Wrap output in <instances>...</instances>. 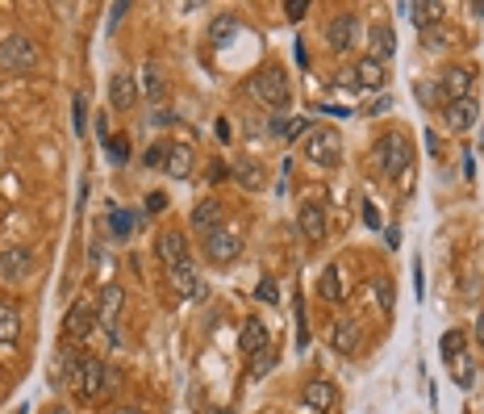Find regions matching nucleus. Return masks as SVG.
<instances>
[{"mask_svg":"<svg viewBox=\"0 0 484 414\" xmlns=\"http://www.w3.org/2000/svg\"><path fill=\"white\" fill-rule=\"evenodd\" d=\"M38 59H42V50H38L34 38H25V34H8V38H0V71L21 76V71H34Z\"/></svg>","mask_w":484,"mask_h":414,"instance_id":"4","label":"nucleus"},{"mask_svg":"<svg viewBox=\"0 0 484 414\" xmlns=\"http://www.w3.org/2000/svg\"><path fill=\"white\" fill-rule=\"evenodd\" d=\"M367 46H372V59L389 63V59L396 54V34H393V25H372V34H367Z\"/></svg>","mask_w":484,"mask_h":414,"instance_id":"26","label":"nucleus"},{"mask_svg":"<svg viewBox=\"0 0 484 414\" xmlns=\"http://www.w3.org/2000/svg\"><path fill=\"white\" fill-rule=\"evenodd\" d=\"M363 222H367V226H372V230H380V222H384V218H380V209H376L372 201L363 205Z\"/></svg>","mask_w":484,"mask_h":414,"instance_id":"41","label":"nucleus"},{"mask_svg":"<svg viewBox=\"0 0 484 414\" xmlns=\"http://www.w3.org/2000/svg\"><path fill=\"white\" fill-rule=\"evenodd\" d=\"M134 100H138V80H134L130 71H117L109 80V105L113 109H134Z\"/></svg>","mask_w":484,"mask_h":414,"instance_id":"23","label":"nucleus"},{"mask_svg":"<svg viewBox=\"0 0 484 414\" xmlns=\"http://www.w3.org/2000/svg\"><path fill=\"white\" fill-rule=\"evenodd\" d=\"M71 126H76V134H84V96H76V105H71Z\"/></svg>","mask_w":484,"mask_h":414,"instance_id":"38","label":"nucleus"},{"mask_svg":"<svg viewBox=\"0 0 484 414\" xmlns=\"http://www.w3.org/2000/svg\"><path fill=\"white\" fill-rule=\"evenodd\" d=\"M46 414H67V410H63V406H50V410H46Z\"/></svg>","mask_w":484,"mask_h":414,"instance_id":"54","label":"nucleus"},{"mask_svg":"<svg viewBox=\"0 0 484 414\" xmlns=\"http://www.w3.org/2000/svg\"><path fill=\"white\" fill-rule=\"evenodd\" d=\"M92 326H96V306H88V301L67 306V314H63V339L84 343V339L92 335Z\"/></svg>","mask_w":484,"mask_h":414,"instance_id":"8","label":"nucleus"},{"mask_svg":"<svg viewBox=\"0 0 484 414\" xmlns=\"http://www.w3.org/2000/svg\"><path fill=\"white\" fill-rule=\"evenodd\" d=\"M464 343H468V335H464V330H447V335L439 339V352L447 356V360H455V356L464 352Z\"/></svg>","mask_w":484,"mask_h":414,"instance_id":"32","label":"nucleus"},{"mask_svg":"<svg viewBox=\"0 0 484 414\" xmlns=\"http://www.w3.org/2000/svg\"><path fill=\"white\" fill-rule=\"evenodd\" d=\"M355 80H359V88H384L389 84V67L380 63V59H372V54H363L359 63H355Z\"/></svg>","mask_w":484,"mask_h":414,"instance_id":"22","label":"nucleus"},{"mask_svg":"<svg viewBox=\"0 0 484 414\" xmlns=\"http://www.w3.org/2000/svg\"><path fill=\"white\" fill-rule=\"evenodd\" d=\"M247 92H251V96H255L264 109H271V113H284V109H288V96H293L284 67H276V63L259 67V71L247 80Z\"/></svg>","mask_w":484,"mask_h":414,"instance_id":"1","label":"nucleus"},{"mask_svg":"<svg viewBox=\"0 0 484 414\" xmlns=\"http://www.w3.org/2000/svg\"><path fill=\"white\" fill-rule=\"evenodd\" d=\"M271 347V335H267L264 318H247L242 322V335H238V352L251 360V356H259V352H267Z\"/></svg>","mask_w":484,"mask_h":414,"instance_id":"16","label":"nucleus"},{"mask_svg":"<svg viewBox=\"0 0 484 414\" xmlns=\"http://www.w3.org/2000/svg\"><path fill=\"white\" fill-rule=\"evenodd\" d=\"M21 335V310L13 301H0V343H13Z\"/></svg>","mask_w":484,"mask_h":414,"instance_id":"28","label":"nucleus"},{"mask_svg":"<svg viewBox=\"0 0 484 414\" xmlns=\"http://www.w3.org/2000/svg\"><path fill=\"white\" fill-rule=\"evenodd\" d=\"M401 13H405L418 30H430L442 13H447V4H439V0H409V4H401Z\"/></svg>","mask_w":484,"mask_h":414,"instance_id":"20","label":"nucleus"},{"mask_svg":"<svg viewBox=\"0 0 484 414\" xmlns=\"http://www.w3.org/2000/svg\"><path fill=\"white\" fill-rule=\"evenodd\" d=\"M105 155H109V163H126V159H130V138H109V142H105Z\"/></svg>","mask_w":484,"mask_h":414,"instance_id":"34","label":"nucleus"},{"mask_svg":"<svg viewBox=\"0 0 484 414\" xmlns=\"http://www.w3.org/2000/svg\"><path fill=\"white\" fill-rule=\"evenodd\" d=\"M155 251H159V260L167 264V268H176L188 260V238L179 234V230H159V238H155Z\"/></svg>","mask_w":484,"mask_h":414,"instance_id":"18","label":"nucleus"},{"mask_svg":"<svg viewBox=\"0 0 484 414\" xmlns=\"http://www.w3.org/2000/svg\"><path fill=\"white\" fill-rule=\"evenodd\" d=\"M234 180L242 184V188H251V192H259V188H267V168L259 163V159H251V155H242L234 168Z\"/></svg>","mask_w":484,"mask_h":414,"instance_id":"21","label":"nucleus"},{"mask_svg":"<svg viewBox=\"0 0 484 414\" xmlns=\"http://www.w3.org/2000/svg\"><path fill=\"white\" fill-rule=\"evenodd\" d=\"M301 402H305L309 410H317V414H330L334 402H338V385L326 381V376H317V381H309L305 389H301Z\"/></svg>","mask_w":484,"mask_h":414,"instance_id":"13","label":"nucleus"},{"mask_svg":"<svg viewBox=\"0 0 484 414\" xmlns=\"http://www.w3.org/2000/svg\"><path fill=\"white\" fill-rule=\"evenodd\" d=\"M271 368H276V352L267 347V352H259V356H251V364H247V376H251V381H264Z\"/></svg>","mask_w":484,"mask_h":414,"instance_id":"31","label":"nucleus"},{"mask_svg":"<svg viewBox=\"0 0 484 414\" xmlns=\"http://www.w3.org/2000/svg\"><path fill=\"white\" fill-rule=\"evenodd\" d=\"M376 163H380V172H384L389 180H405V176H413V163H409V138L401 134V130L380 134V142H376Z\"/></svg>","mask_w":484,"mask_h":414,"instance_id":"2","label":"nucleus"},{"mask_svg":"<svg viewBox=\"0 0 484 414\" xmlns=\"http://www.w3.org/2000/svg\"><path fill=\"white\" fill-rule=\"evenodd\" d=\"M338 88H351V92H359V80H355V67H351V71H343V76H338Z\"/></svg>","mask_w":484,"mask_h":414,"instance_id":"46","label":"nucleus"},{"mask_svg":"<svg viewBox=\"0 0 484 414\" xmlns=\"http://www.w3.org/2000/svg\"><path fill=\"white\" fill-rule=\"evenodd\" d=\"M372 297L380 301V314H393L396 289H393V280H389V276H376V280H372Z\"/></svg>","mask_w":484,"mask_h":414,"instance_id":"29","label":"nucleus"},{"mask_svg":"<svg viewBox=\"0 0 484 414\" xmlns=\"http://www.w3.org/2000/svg\"><path fill=\"white\" fill-rule=\"evenodd\" d=\"M451 372H455V381L468 389L472 385V376H476V364H472V352H459L455 360H451Z\"/></svg>","mask_w":484,"mask_h":414,"instance_id":"30","label":"nucleus"},{"mask_svg":"<svg viewBox=\"0 0 484 414\" xmlns=\"http://www.w3.org/2000/svg\"><path fill=\"white\" fill-rule=\"evenodd\" d=\"M34 272V251L30 247H4L0 251V280L4 284H21Z\"/></svg>","mask_w":484,"mask_h":414,"instance_id":"6","label":"nucleus"},{"mask_svg":"<svg viewBox=\"0 0 484 414\" xmlns=\"http://www.w3.org/2000/svg\"><path fill=\"white\" fill-rule=\"evenodd\" d=\"M422 42H426V50H447L451 34H447L442 25H430V30H422Z\"/></svg>","mask_w":484,"mask_h":414,"instance_id":"35","label":"nucleus"},{"mask_svg":"<svg viewBox=\"0 0 484 414\" xmlns=\"http://www.w3.org/2000/svg\"><path fill=\"white\" fill-rule=\"evenodd\" d=\"M130 230H134V214H126V209H122V214H113V234H117V238H126Z\"/></svg>","mask_w":484,"mask_h":414,"instance_id":"37","label":"nucleus"},{"mask_svg":"<svg viewBox=\"0 0 484 414\" xmlns=\"http://www.w3.org/2000/svg\"><path fill=\"white\" fill-rule=\"evenodd\" d=\"M317 293H321V301H343V297H347V284H343V268H338V264H326V268H321Z\"/></svg>","mask_w":484,"mask_h":414,"instance_id":"25","label":"nucleus"},{"mask_svg":"<svg viewBox=\"0 0 484 414\" xmlns=\"http://www.w3.org/2000/svg\"><path fill=\"white\" fill-rule=\"evenodd\" d=\"M234 34H238V17H234V13H218V17L209 21V46H213V50H221Z\"/></svg>","mask_w":484,"mask_h":414,"instance_id":"27","label":"nucleus"},{"mask_svg":"<svg viewBox=\"0 0 484 414\" xmlns=\"http://www.w3.org/2000/svg\"><path fill=\"white\" fill-rule=\"evenodd\" d=\"M384 109H389V96H380V100H372V109H367V113L376 117V113H384Z\"/></svg>","mask_w":484,"mask_h":414,"instance_id":"49","label":"nucleus"},{"mask_svg":"<svg viewBox=\"0 0 484 414\" xmlns=\"http://www.w3.org/2000/svg\"><path fill=\"white\" fill-rule=\"evenodd\" d=\"M150 122H155V126H172V122H176V113H172V109H155V113H150Z\"/></svg>","mask_w":484,"mask_h":414,"instance_id":"45","label":"nucleus"},{"mask_svg":"<svg viewBox=\"0 0 484 414\" xmlns=\"http://www.w3.org/2000/svg\"><path fill=\"white\" fill-rule=\"evenodd\" d=\"M468 8H472V17H484V0H472Z\"/></svg>","mask_w":484,"mask_h":414,"instance_id":"52","label":"nucleus"},{"mask_svg":"<svg viewBox=\"0 0 484 414\" xmlns=\"http://www.w3.org/2000/svg\"><path fill=\"white\" fill-rule=\"evenodd\" d=\"M297 226H301V234H305L309 243H326V234H330L326 209H321L317 201H305V205L297 209Z\"/></svg>","mask_w":484,"mask_h":414,"instance_id":"14","label":"nucleus"},{"mask_svg":"<svg viewBox=\"0 0 484 414\" xmlns=\"http://www.w3.org/2000/svg\"><path fill=\"white\" fill-rule=\"evenodd\" d=\"M418 100H426V105H435V100H439V92H435L430 80H426V84H418Z\"/></svg>","mask_w":484,"mask_h":414,"instance_id":"44","label":"nucleus"},{"mask_svg":"<svg viewBox=\"0 0 484 414\" xmlns=\"http://www.w3.org/2000/svg\"><path fill=\"white\" fill-rule=\"evenodd\" d=\"M255 297L267 301V306H271V301H280V284H276L271 276H264V280H259V289H255Z\"/></svg>","mask_w":484,"mask_h":414,"instance_id":"36","label":"nucleus"},{"mask_svg":"<svg viewBox=\"0 0 484 414\" xmlns=\"http://www.w3.org/2000/svg\"><path fill=\"white\" fill-rule=\"evenodd\" d=\"M384 243H389V247H396V243H401V234H396V226H389V230H384Z\"/></svg>","mask_w":484,"mask_h":414,"instance_id":"51","label":"nucleus"},{"mask_svg":"<svg viewBox=\"0 0 484 414\" xmlns=\"http://www.w3.org/2000/svg\"><path fill=\"white\" fill-rule=\"evenodd\" d=\"M321 113H330V117H351L347 109H338V105H321Z\"/></svg>","mask_w":484,"mask_h":414,"instance_id":"50","label":"nucleus"},{"mask_svg":"<svg viewBox=\"0 0 484 414\" xmlns=\"http://www.w3.org/2000/svg\"><path fill=\"white\" fill-rule=\"evenodd\" d=\"M213 414H225V410H213Z\"/></svg>","mask_w":484,"mask_h":414,"instance_id":"56","label":"nucleus"},{"mask_svg":"<svg viewBox=\"0 0 484 414\" xmlns=\"http://www.w3.org/2000/svg\"><path fill=\"white\" fill-rule=\"evenodd\" d=\"M476 339H480V347H484V318H476Z\"/></svg>","mask_w":484,"mask_h":414,"instance_id":"53","label":"nucleus"},{"mask_svg":"<svg viewBox=\"0 0 484 414\" xmlns=\"http://www.w3.org/2000/svg\"><path fill=\"white\" fill-rule=\"evenodd\" d=\"M476 117H480V109H476L472 96L447 100V105H442V122H447V130H455V134H468V130L476 126Z\"/></svg>","mask_w":484,"mask_h":414,"instance_id":"9","label":"nucleus"},{"mask_svg":"<svg viewBox=\"0 0 484 414\" xmlns=\"http://www.w3.org/2000/svg\"><path fill=\"white\" fill-rule=\"evenodd\" d=\"M442 96L447 100H464V96H472V84H476V76H472V67H464V63H451V67H442Z\"/></svg>","mask_w":484,"mask_h":414,"instance_id":"12","label":"nucleus"},{"mask_svg":"<svg viewBox=\"0 0 484 414\" xmlns=\"http://www.w3.org/2000/svg\"><path fill=\"white\" fill-rule=\"evenodd\" d=\"M126 8H130V4H113V8H109V25H117V21H122V13H126Z\"/></svg>","mask_w":484,"mask_h":414,"instance_id":"48","label":"nucleus"},{"mask_svg":"<svg viewBox=\"0 0 484 414\" xmlns=\"http://www.w3.org/2000/svg\"><path fill=\"white\" fill-rule=\"evenodd\" d=\"M426 151H430V155H442L439 151V134H435V130H426Z\"/></svg>","mask_w":484,"mask_h":414,"instance_id":"47","label":"nucleus"},{"mask_svg":"<svg viewBox=\"0 0 484 414\" xmlns=\"http://www.w3.org/2000/svg\"><path fill=\"white\" fill-rule=\"evenodd\" d=\"M330 347H334L338 356H355V352L363 347V326L355 318H334V326H330Z\"/></svg>","mask_w":484,"mask_h":414,"instance_id":"10","label":"nucleus"},{"mask_svg":"<svg viewBox=\"0 0 484 414\" xmlns=\"http://www.w3.org/2000/svg\"><path fill=\"white\" fill-rule=\"evenodd\" d=\"M113 414H142V410H113Z\"/></svg>","mask_w":484,"mask_h":414,"instance_id":"55","label":"nucleus"},{"mask_svg":"<svg viewBox=\"0 0 484 414\" xmlns=\"http://www.w3.org/2000/svg\"><path fill=\"white\" fill-rule=\"evenodd\" d=\"M284 13H288L293 21H301V17L309 13V0H288V4H284Z\"/></svg>","mask_w":484,"mask_h":414,"instance_id":"40","label":"nucleus"},{"mask_svg":"<svg viewBox=\"0 0 484 414\" xmlns=\"http://www.w3.org/2000/svg\"><path fill=\"white\" fill-rule=\"evenodd\" d=\"M242 251V238L234 234V230H213V234H205V255H209V264H230L234 255Z\"/></svg>","mask_w":484,"mask_h":414,"instance_id":"11","label":"nucleus"},{"mask_svg":"<svg viewBox=\"0 0 484 414\" xmlns=\"http://www.w3.org/2000/svg\"><path fill=\"white\" fill-rule=\"evenodd\" d=\"M355 38H359V17L355 13H334L330 25H326V46L343 54V50L355 46Z\"/></svg>","mask_w":484,"mask_h":414,"instance_id":"7","label":"nucleus"},{"mask_svg":"<svg viewBox=\"0 0 484 414\" xmlns=\"http://www.w3.org/2000/svg\"><path fill=\"white\" fill-rule=\"evenodd\" d=\"M267 134L284 138V134H288V122H284V117H267Z\"/></svg>","mask_w":484,"mask_h":414,"instance_id":"43","label":"nucleus"},{"mask_svg":"<svg viewBox=\"0 0 484 414\" xmlns=\"http://www.w3.org/2000/svg\"><path fill=\"white\" fill-rule=\"evenodd\" d=\"M146 209H150V214H163V209H167V197H163V192H150V197H146Z\"/></svg>","mask_w":484,"mask_h":414,"instance_id":"42","label":"nucleus"},{"mask_svg":"<svg viewBox=\"0 0 484 414\" xmlns=\"http://www.w3.org/2000/svg\"><path fill=\"white\" fill-rule=\"evenodd\" d=\"M192 163H196V151H192L188 142H167V155H163V172H167V176L184 180V176L192 172Z\"/></svg>","mask_w":484,"mask_h":414,"instance_id":"19","label":"nucleus"},{"mask_svg":"<svg viewBox=\"0 0 484 414\" xmlns=\"http://www.w3.org/2000/svg\"><path fill=\"white\" fill-rule=\"evenodd\" d=\"M122 301H126V293H122V284H105L100 289V301H96V322L105 326V330H113L117 326V314H122Z\"/></svg>","mask_w":484,"mask_h":414,"instance_id":"17","label":"nucleus"},{"mask_svg":"<svg viewBox=\"0 0 484 414\" xmlns=\"http://www.w3.org/2000/svg\"><path fill=\"white\" fill-rule=\"evenodd\" d=\"M167 284H172L176 297H205V284H201V276H196V268H192V260L167 268Z\"/></svg>","mask_w":484,"mask_h":414,"instance_id":"15","label":"nucleus"},{"mask_svg":"<svg viewBox=\"0 0 484 414\" xmlns=\"http://www.w3.org/2000/svg\"><path fill=\"white\" fill-rule=\"evenodd\" d=\"M138 88L146 92V96H155V100H159L167 84H163V76H159V67H146V71H142V84H138Z\"/></svg>","mask_w":484,"mask_h":414,"instance_id":"33","label":"nucleus"},{"mask_svg":"<svg viewBox=\"0 0 484 414\" xmlns=\"http://www.w3.org/2000/svg\"><path fill=\"white\" fill-rule=\"evenodd\" d=\"M0 385H4V381H0ZM0 393H4V389H0Z\"/></svg>","mask_w":484,"mask_h":414,"instance_id":"57","label":"nucleus"},{"mask_svg":"<svg viewBox=\"0 0 484 414\" xmlns=\"http://www.w3.org/2000/svg\"><path fill=\"white\" fill-rule=\"evenodd\" d=\"M221 214H225V209H221V201H218V197H209V201H201V205L192 209V218H188V222L201 230V234H213V230H221Z\"/></svg>","mask_w":484,"mask_h":414,"instance_id":"24","label":"nucleus"},{"mask_svg":"<svg viewBox=\"0 0 484 414\" xmlns=\"http://www.w3.org/2000/svg\"><path fill=\"white\" fill-rule=\"evenodd\" d=\"M163 155H167V142L150 146V151H146V168H163Z\"/></svg>","mask_w":484,"mask_h":414,"instance_id":"39","label":"nucleus"},{"mask_svg":"<svg viewBox=\"0 0 484 414\" xmlns=\"http://www.w3.org/2000/svg\"><path fill=\"white\" fill-rule=\"evenodd\" d=\"M301 155L317 168H338V155H343V138L334 134L330 126H309V134L301 138Z\"/></svg>","mask_w":484,"mask_h":414,"instance_id":"3","label":"nucleus"},{"mask_svg":"<svg viewBox=\"0 0 484 414\" xmlns=\"http://www.w3.org/2000/svg\"><path fill=\"white\" fill-rule=\"evenodd\" d=\"M71 389H76L80 402H96V398H105V393H109V372H105V364H100L96 356H84V360H80V372H76V381H71Z\"/></svg>","mask_w":484,"mask_h":414,"instance_id":"5","label":"nucleus"}]
</instances>
